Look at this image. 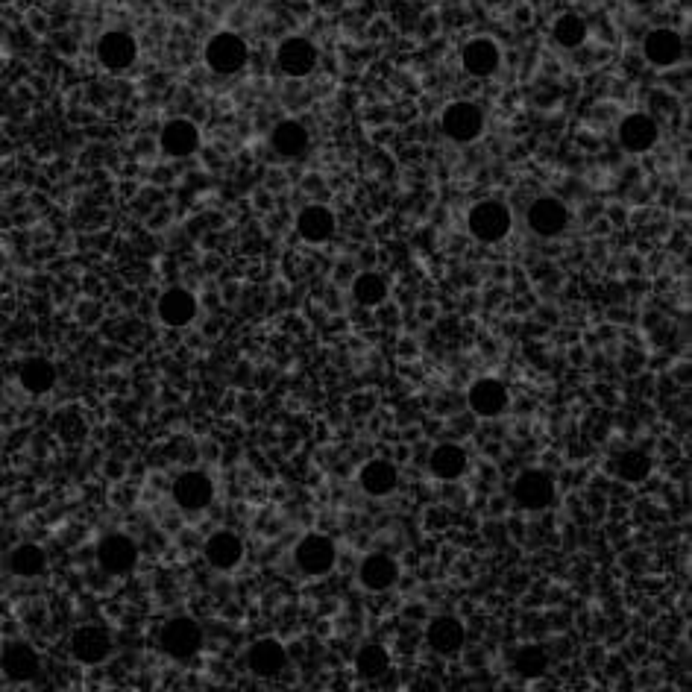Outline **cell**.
Instances as JSON below:
<instances>
[{
	"instance_id": "6da1fadb",
	"label": "cell",
	"mask_w": 692,
	"mask_h": 692,
	"mask_svg": "<svg viewBox=\"0 0 692 692\" xmlns=\"http://www.w3.org/2000/svg\"><path fill=\"white\" fill-rule=\"evenodd\" d=\"M203 628L197 619L191 616H173L171 622H165L162 634H159V649L165 651L171 660H191L203 651Z\"/></svg>"
},
{
	"instance_id": "7a4b0ae2",
	"label": "cell",
	"mask_w": 692,
	"mask_h": 692,
	"mask_svg": "<svg viewBox=\"0 0 692 692\" xmlns=\"http://www.w3.org/2000/svg\"><path fill=\"white\" fill-rule=\"evenodd\" d=\"M467 226H470V235L481 244H499V241L508 238V232L514 226V217H511V209L505 203L484 200V203H476L470 209Z\"/></svg>"
},
{
	"instance_id": "3957f363",
	"label": "cell",
	"mask_w": 692,
	"mask_h": 692,
	"mask_svg": "<svg viewBox=\"0 0 692 692\" xmlns=\"http://www.w3.org/2000/svg\"><path fill=\"white\" fill-rule=\"evenodd\" d=\"M247 59H250V47L238 33H215L206 44V65L220 77L238 74L247 65Z\"/></svg>"
},
{
	"instance_id": "277c9868",
	"label": "cell",
	"mask_w": 692,
	"mask_h": 692,
	"mask_svg": "<svg viewBox=\"0 0 692 692\" xmlns=\"http://www.w3.org/2000/svg\"><path fill=\"white\" fill-rule=\"evenodd\" d=\"M440 127H443L446 138H452L458 144H470V141H476L478 135L484 132V112H481V106L470 103V100L449 103L443 109Z\"/></svg>"
},
{
	"instance_id": "5b68a950",
	"label": "cell",
	"mask_w": 692,
	"mask_h": 692,
	"mask_svg": "<svg viewBox=\"0 0 692 692\" xmlns=\"http://www.w3.org/2000/svg\"><path fill=\"white\" fill-rule=\"evenodd\" d=\"M294 561L300 566V572L311 575V578H320V575H329L335 569L338 552L326 534H305L294 549Z\"/></svg>"
},
{
	"instance_id": "8992f818",
	"label": "cell",
	"mask_w": 692,
	"mask_h": 692,
	"mask_svg": "<svg viewBox=\"0 0 692 692\" xmlns=\"http://www.w3.org/2000/svg\"><path fill=\"white\" fill-rule=\"evenodd\" d=\"M112 649H115L112 634L103 625H97V622L80 625L71 634V657L77 663H83V666H97V663L109 660Z\"/></svg>"
},
{
	"instance_id": "52a82bcc",
	"label": "cell",
	"mask_w": 692,
	"mask_h": 692,
	"mask_svg": "<svg viewBox=\"0 0 692 692\" xmlns=\"http://www.w3.org/2000/svg\"><path fill=\"white\" fill-rule=\"evenodd\" d=\"M514 502L525 511H546L555 502V478L543 470H525L514 481Z\"/></svg>"
},
{
	"instance_id": "ba28073f",
	"label": "cell",
	"mask_w": 692,
	"mask_h": 692,
	"mask_svg": "<svg viewBox=\"0 0 692 692\" xmlns=\"http://www.w3.org/2000/svg\"><path fill=\"white\" fill-rule=\"evenodd\" d=\"M171 493L173 502H176L182 511H203V508H209L212 499H215V484H212V478L206 476V473L188 470V473L176 476Z\"/></svg>"
},
{
	"instance_id": "9c48e42d",
	"label": "cell",
	"mask_w": 692,
	"mask_h": 692,
	"mask_svg": "<svg viewBox=\"0 0 692 692\" xmlns=\"http://www.w3.org/2000/svg\"><path fill=\"white\" fill-rule=\"evenodd\" d=\"M0 669L15 684L33 681L42 672V654L33 649L30 643H24V640L6 643L3 651H0Z\"/></svg>"
},
{
	"instance_id": "30bf717a",
	"label": "cell",
	"mask_w": 692,
	"mask_h": 692,
	"mask_svg": "<svg viewBox=\"0 0 692 692\" xmlns=\"http://www.w3.org/2000/svg\"><path fill=\"white\" fill-rule=\"evenodd\" d=\"M97 563L109 575H130L138 563V546L127 534H109L97 546Z\"/></svg>"
},
{
	"instance_id": "8fae6325",
	"label": "cell",
	"mask_w": 692,
	"mask_h": 692,
	"mask_svg": "<svg viewBox=\"0 0 692 692\" xmlns=\"http://www.w3.org/2000/svg\"><path fill=\"white\" fill-rule=\"evenodd\" d=\"M97 59H100V65H103L106 71L121 74V71H127V68L135 65V59H138V44H135V39H132L130 33H124V30H109V33H103L100 42H97Z\"/></svg>"
},
{
	"instance_id": "7c38bea8",
	"label": "cell",
	"mask_w": 692,
	"mask_h": 692,
	"mask_svg": "<svg viewBox=\"0 0 692 692\" xmlns=\"http://www.w3.org/2000/svg\"><path fill=\"white\" fill-rule=\"evenodd\" d=\"M317 59H320L317 47L308 42V39H303V36L285 39V42L279 44V50H276V65H279V71L288 74V77H294V80L308 77V74L317 68Z\"/></svg>"
},
{
	"instance_id": "4fadbf2b",
	"label": "cell",
	"mask_w": 692,
	"mask_h": 692,
	"mask_svg": "<svg viewBox=\"0 0 692 692\" xmlns=\"http://www.w3.org/2000/svg\"><path fill=\"white\" fill-rule=\"evenodd\" d=\"M569 223V212L558 197H540L528 209V226L540 238H558Z\"/></svg>"
},
{
	"instance_id": "5bb4252c",
	"label": "cell",
	"mask_w": 692,
	"mask_h": 692,
	"mask_svg": "<svg viewBox=\"0 0 692 692\" xmlns=\"http://www.w3.org/2000/svg\"><path fill=\"white\" fill-rule=\"evenodd\" d=\"M467 399H470V408L476 411L478 417L493 420V417H499V414L508 411L511 393H508V388L499 379H478V382H473Z\"/></svg>"
},
{
	"instance_id": "9a60e30c",
	"label": "cell",
	"mask_w": 692,
	"mask_h": 692,
	"mask_svg": "<svg viewBox=\"0 0 692 692\" xmlns=\"http://www.w3.org/2000/svg\"><path fill=\"white\" fill-rule=\"evenodd\" d=\"M156 311H159V320H162L165 326L182 329V326H188V323L197 317L200 305H197V297H194L191 291H185V288H168V291L159 297Z\"/></svg>"
},
{
	"instance_id": "2e32d148",
	"label": "cell",
	"mask_w": 692,
	"mask_h": 692,
	"mask_svg": "<svg viewBox=\"0 0 692 692\" xmlns=\"http://www.w3.org/2000/svg\"><path fill=\"white\" fill-rule=\"evenodd\" d=\"M247 666L259 678H276L288 666V651H285V646L279 640L264 637V640H256L250 646V651H247Z\"/></svg>"
},
{
	"instance_id": "e0dca14e",
	"label": "cell",
	"mask_w": 692,
	"mask_h": 692,
	"mask_svg": "<svg viewBox=\"0 0 692 692\" xmlns=\"http://www.w3.org/2000/svg\"><path fill=\"white\" fill-rule=\"evenodd\" d=\"M426 640H429L432 651L443 654V657H452V654H458V651L464 649V643H467L464 622L455 619V616H437V619L429 622V628H426Z\"/></svg>"
},
{
	"instance_id": "ac0fdd59",
	"label": "cell",
	"mask_w": 692,
	"mask_h": 692,
	"mask_svg": "<svg viewBox=\"0 0 692 692\" xmlns=\"http://www.w3.org/2000/svg\"><path fill=\"white\" fill-rule=\"evenodd\" d=\"M358 581L370 593H385L399 581V563L393 561L390 555H382V552L367 555L358 566Z\"/></svg>"
},
{
	"instance_id": "d6986e66",
	"label": "cell",
	"mask_w": 692,
	"mask_h": 692,
	"mask_svg": "<svg viewBox=\"0 0 692 692\" xmlns=\"http://www.w3.org/2000/svg\"><path fill=\"white\" fill-rule=\"evenodd\" d=\"M159 144H162V153L165 156H173V159H185L191 153L200 150V130L191 124V121H168L162 127V135H159Z\"/></svg>"
},
{
	"instance_id": "ffe728a7",
	"label": "cell",
	"mask_w": 692,
	"mask_h": 692,
	"mask_svg": "<svg viewBox=\"0 0 692 692\" xmlns=\"http://www.w3.org/2000/svg\"><path fill=\"white\" fill-rule=\"evenodd\" d=\"M643 53H646V59H649L651 65L672 68L684 56V39H681V33L666 30V27L651 30L649 36H646V42H643Z\"/></svg>"
},
{
	"instance_id": "44dd1931",
	"label": "cell",
	"mask_w": 692,
	"mask_h": 692,
	"mask_svg": "<svg viewBox=\"0 0 692 692\" xmlns=\"http://www.w3.org/2000/svg\"><path fill=\"white\" fill-rule=\"evenodd\" d=\"M657 135H660V130H657V124H654V118L643 115V112L628 115V118L619 124V144H622L628 153H646V150H651V147L657 144Z\"/></svg>"
},
{
	"instance_id": "7402d4cb",
	"label": "cell",
	"mask_w": 692,
	"mask_h": 692,
	"mask_svg": "<svg viewBox=\"0 0 692 692\" xmlns=\"http://www.w3.org/2000/svg\"><path fill=\"white\" fill-rule=\"evenodd\" d=\"M470 470V455L458 443H440L429 455V473L440 481H458Z\"/></svg>"
},
{
	"instance_id": "603a6c76",
	"label": "cell",
	"mask_w": 692,
	"mask_h": 692,
	"mask_svg": "<svg viewBox=\"0 0 692 692\" xmlns=\"http://www.w3.org/2000/svg\"><path fill=\"white\" fill-rule=\"evenodd\" d=\"M206 561L212 563L220 572H229L235 569L241 558H244V543L235 531H215L209 540H206Z\"/></svg>"
},
{
	"instance_id": "cb8c5ba5",
	"label": "cell",
	"mask_w": 692,
	"mask_h": 692,
	"mask_svg": "<svg viewBox=\"0 0 692 692\" xmlns=\"http://www.w3.org/2000/svg\"><path fill=\"white\" fill-rule=\"evenodd\" d=\"M358 484H361V490H364L367 496L382 499V496H390V493L399 487V473H396V467H393L390 461L376 458V461H367V464L361 467Z\"/></svg>"
},
{
	"instance_id": "d4e9b609",
	"label": "cell",
	"mask_w": 692,
	"mask_h": 692,
	"mask_svg": "<svg viewBox=\"0 0 692 692\" xmlns=\"http://www.w3.org/2000/svg\"><path fill=\"white\" fill-rule=\"evenodd\" d=\"M461 62H464L467 74H473V77H490L499 68L502 53H499L496 42H490V39H473V42H467V47L461 50Z\"/></svg>"
},
{
	"instance_id": "484cf974",
	"label": "cell",
	"mask_w": 692,
	"mask_h": 692,
	"mask_svg": "<svg viewBox=\"0 0 692 692\" xmlns=\"http://www.w3.org/2000/svg\"><path fill=\"white\" fill-rule=\"evenodd\" d=\"M297 232L308 244H323L335 232V215L326 206H305L297 217Z\"/></svg>"
},
{
	"instance_id": "4316f807",
	"label": "cell",
	"mask_w": 692,
	"mask_h": 692,
	"mask_svg": "<svg viewBox=\"0 0 692 692\" xmlns=\"http://www.w3.org/2000/svg\"><path fill=\"white\" fill-rule=\"evenodd\" d=\"M18 382L21 388L33 396H42L47 390L56 385V370L47 358H27L21 367H18Z\"/></svg>"
},
{
	"instance_id": "83f0119b",
	"label": "cell",
	"mask_w": 692,
	"mask_h": 692,
	"mask_svg": "<svg viewBox=\"0 0 692 692\" xmlns=\"http://www.w3.org/2000/svg\"><path fill=\"white\" fill-rule=\"evenodd\" d=\"M270 141H273V150L279 156L294 159V156H303L305 150H308V130H305L300 121H282L273 130Z\"/></svg>"
},
{
	"instance_id": "f1b7e54d",
	"label": "cell",
	"mask_w": 692,
	"mask_h": 692,
	"mask_svg": "<svg viewBox=\"0 0 692 692\" xmlns=\"http://www.w3.org/2000/svg\"><path fill=\"white\" fill-rule=\"evenodd\" d=\"M9 569L18 578H39L47 569V555H44L42 546H36V543H21L9 555Z\"/></svg>"
},
{
	"instance_id": "f546056e",
	"label": "cell",
	"mask_w": 692,
	"mask_h": 692,
	"mask_svg": "<svg viewBox=\"0 0 692 692\" xmlns=\"http://www.w3.org/2000/svg\"><path fill=\"white\" fill-rule=\"evenodd\" d=\"M355 672L364 681H376L390 672V651L379 643H367L364 649L355 654Z\"/></svg>"
},
{
	"instance_id": "4dcf8cb0",
	"label": "cell",
	"mask_w": 692,
	"mask_h": 692,
	"mask_svg": "<svg viewBox=\"0 0 692 692\" xmlns=\"http://www.w3.org/2000/svg\"><path fill=\"white\" fill-rule=\"evenodd\" d=\"M352 297L355 303L364 305V308H376L388 300V282L382 273H361L355 282H352Z\"/></svg>"
},
{
	"instance_id": "1f68e13d",
	"label": "cell",
	"mask_w": 692,
	"mask_h": 692,
	"mask_svg": "<svg viewBox=\"0 0 692 692\" xmlns=\"http://www.w3.org/2000/svg\"><path fill=\"white\" fill-rule=\"evenodd\" d=\"M616 476L628 484H640L651 476V458L643 449H625L616 458Z\"/></svg>"
},
{
	"instance_id": "d6a6232c",
	"label": "cell",
	"mask_w": 692,
	"mask_h": 692,
	"mask_svg": "<svg viewBox=\"0 0 692 692\" xmlns=\"http://www.w3.org/2000/svg\"><path fill=\"white\" fill-rule=\"evenodd\" d=\"M546 669H549V654L546 651L540 646H519L517 654H514V672L519 678L534 681V678L546 675Z\"/></svg>"
},
{
	"instance_id": "836d02e7",
	"label": "cell",
	"mask_w": 692,
	"mask_h": 692,
	"mask_svg": "<svg viewBox=\"0 0 692 692\" xmlns=\"http://www.w3.org/2000/svg\"><path fill=\"white\" fill-rule=\"evenodd\" d=\"M552 36H555V42L561 44V47H569V50H572V47H581V44L587 42V24H584L581 15L566 12V15H561V18L555 21Z\"/></svg>"
}]
</instances>
